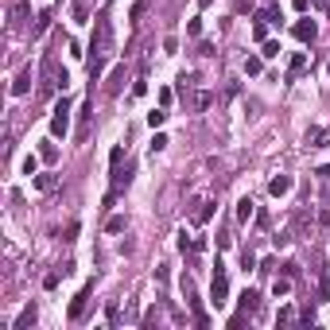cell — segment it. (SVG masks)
<instances>
[{"label": "cell", "instance_id": "obj_24", "mask_svg": "<svg viewBox=\"0 0 330 330\" xmlns=\"http://www.w3.org/2000/svg\"><path fill=\"white\" fill-rule=\"evenodd\" d=\"M264 58H280V43L276 39H264V51H260Z\"/></svg>", "mask_w": 330, "mask_h": 330}, {"label": "cell", "instance_id": "obj_25", "mask_svg": "<svg viewBox=\"0 0 330 330\" xmlns=\"http://www.w3.org/2000/svg\"><path fill=\"white\" fill-rule=\"evenodd\" d=\"M23 175H39V155H27L23 159Z\"/></svg>", "mask_w": 330, "mask_h": 330}, {"label": "cell", "instance_id": "obj_32", "mask_svg": "<svg viewBox=\"0 0 330 330\" xmlns=\"http://www.w3.org/2000/svg\"><path fill=\"white\" fill-rule=\"evenodd\" d=\"M276 322H295V311H291V307H280V315H276Z\"/></svg>", "mask_w": 330, "mask_h": 330}, {"label": "cell", "instance_id": "obj_22", "mask_svg": "<svg viewBox=\"0 0 330 330\" xmlns=\"http://www.w3.org/2000/svg\"><path fill=\"white\" fill-rule=\"evenodd\" d=\"M55 187H58L55 175H35V190H55Z\"/></svg>", "mask_w": 330, "mask_h": 330}, {"label": "cell", "instance_id": "obj_14", "mask_svg": "<svg viewBox=\"0 0 330 330\" xmlns=\"http://www.w3.org/2000/svg\"><path fill=\"white\" fill-rule=\"evenodd\" d=\"M27 16H31V4H27V0H16V4H12V23H23Z\"/></svg>", "mask_w": 330, "mask_h": 330}, {"label": "cell", "instance_id": "obj_18", "mask_svg": "<svg viewBox=\"0 0 330 330\" xmlns=\"http://www.w3.org/2000/svg\"><path fill=\"white\" fill-rule=\"evenodd\" d=\"M260 70H264V55H260V58H256V55L245 58V74H249V78H256Z\"/></svg>", "mask_w": 330, "mask_h": 330}, {"label": "cell", "instance_id": "obj_27", "mask_svg": "<svg viewBox=\"0 0 330 330\" xmlns=\"http://www.w3.org/2000/svg\"><path fill=\"white\" fill-rule=\"evenodd\" d=\"M105 319H109V326H117V322H121V307H117V303H109V311H105Z\"/></svg>", "mask_w": 330, "mask_h": 330}, {"label": "cell", "instance_id": "obj_6", "mask_svg": "<svg viewBox=\"0 0 330 330\" xmlns=\"http://www.w3.org/2000/svg\"><path fill=\"white\" fill-rule=\"evenodd\" d=\"M291 187H295V179H291V175H276L272 183H268V194L284 198V194H291Z\"/></svg>", "mask_w": 330, "mask_h": 330}, {"label": "cell", "instance_id": "obj_15", "mask_svg": "<svg viewBox=\"0 0 330 330\" xmlns=\"http://www.w3.org/2000/svg\"><path fill=\"white\" fill-rule=\"evenodd\" d=\"M27 89H31V70H23V74L16 78V82H12V93H16V97H23Z\"/></svg>", "mask_w": 330, "mask_h": 330}, {"label": "cell", "instance_id": "obj_28", "mask_svg": "<svg viewBox=\"0 0 330 330\" xmlns=\"http://www.w3.org/2000/svg\"><path fill=\"white\" fill-rule=\"evenodd\" d=\"M124 225H128V221H124V218H109V221H105V229H109V233H121Z\"/></svg>", "mask_w": 330, "mask_h": 330}, {"label": "cell", "instance_id": "obj_12", "mask_svg": "<svg viewBox=\"0 0 330 330\" xmlns=\"http://www.w3.org/2000/svg\"><path fill=\"white\" fill-rule=\"evenodd\" d=\"M31 322H35V303H27V307L20 311V319L12 322V330H27V326H31Z\"/></svg>", "mask_w": 330, "mask_h": 330}, {"label": "cell", "instance_id": "obj_35", "mask_svg": "<svg viewBox=\"0 0 330 330\" xmlns=\"http://www.w3.org/2000/svg\"><path fill=\"white\" fill-rule=\"evenodd\" d=\"M307 4H311V0H295V8H299V12H307Z\"/></svg>", "mask_w": 330, "mask_h": 330}, {"label": "cell", "instance_id": "obj_4", "mask_svg": "<svg viewBox=\"0 0 330 330\" xmlns=\"http://www.w3.org/2000/svg\"><path fill=\"white\" fill-rule=\"evenodd\" d=\"M70 132V101H66V93H62V101L55 105V117H51V136H66Z\"/></svg>", "mask_w": 330, "mask_h": 330}, {"label": "cell", "instance_id": "obj_30", "mask_svg": "<svg viewBox=\"0 0 330 330\" xmlns=\"http://www.w3.org/2000/svg\"><path fill=\"white\" fill-rule=\"evenodd\" d=\"M163 148H167V136H163V132H155V140H152V155H155V152H163Z\"/></svg>", "mask_w": 330, "mask_h": 330}, {"label": "cell", "instance_id": "obj_17", "mask_svg": "<svg viewBox=\"0 0 330 330\" xmlns=\"http://www.w3.org/2000/svg\"><path fill=\"white\" fill-rule=\"evenodd\" d=\"M272 295H276V299H287V295H291V276H284V280L276 276V284H272Z\"/></svg>", "mask_w": 330, "mask_h": 330}, {"label": "cell", "instance_id": "obj_11", "mask_svg": "<svg viewBox=\"0 0 330 330\" xmlns=\"http://www.w3.org/2000/svg\"><path fill=\"white\" fill-rule=\"evenodd\" d=\"M307 144L311 148H326L330 144V128H307Z\"/></svg>", "mask_w": 330, "mask_h": 330}, {"label": "cell", "instance_id": "obj_1", "mask_svg": "<svg viewBox=\"0 0 330 330\" xmlns=\"http://www.w3.org/2000/svg\"><path fill=\"white\" fill-rule=\"evenodd\" d=\"M113 58V16L101 12L97 27H93V43H89V82H97L105 62Z\"/></svg>", "mask_w": 330, "mask_h": 330}, {"label": "cell", "instance_id": "obj_20", "mask_svg": "<svg viewBox=\"0 0 330 330\" xmlns=\"http://www.w3.org/2000/svg\"><path fill=\"white\" fill-rule=\"evenodd\" d=\"M70 16H74V23H86V16H89V4H86V0H74Z\"/></svg>", "mask_w": 330, "mask_h": 330}, {"label": "cell", "instance_id": "obj_16", "mask_svg": "<svg viewBox=\"0 0 330 330\" xmlns=\"http://www.w3.org/2000/svg\"><path fill=\"white\" fill-rule=\"evenodd\" d=\"M256 214V202L253 198H241V202H237V221H249Z\"/></svg>", "mask_w": 330, "mask_h": 330}, {"label": "cell", "instance_id": "obj_10", "mask_svg": "<svg viewBox=\"0 0 330 330\" xmlns=\"http://www.w3.org/2000/svg\"><path fill=\"white\" fill-rule=\"evenodd\" d=\"M256 311H260V295H256L253 287L241 291V315H256Z\"/></svg>", "mask_w": 330, "mask_h": 330}, {"label": "cell", "instance_id": "obj_3", "mask_svg": "<svg viewBox=\"0 0 330 330\" xmlns=\"http://www.w3.org/2000/svg\"><path fill=\"white\" fill-rule=\"evenodd\" d=\"M225 299H229V272H225V264L218 260V264H214V284H210V303L221 307Z\"/></svg>", "mask_w": 330, "mask_h": 330}, {"label": "cell", "instance_id": "obj_2", "mask_svg": "<svg viewBox=\"0 0 330 330\" xmlns=\"http://www.w3.org/2000/svg\"><path fill=\"white\" fill-rule=\"evenodd\" d=\"M66 82H70V74H66L62 66H58V58L47 51L43 55V70H39V97H51V93H58V89H66Z\"/></svg>", "mask_w": 330, "mask_h": 330}, {"label": "cell", "instance_id": "obj_9", "mask_svg": "<svg viewBox=\"0 0 330 330\" xmlns=\"http://www.w3.org/2000/svg\"><path fill=\"white\" fill-rule=\"evenodd\" d=\"M86 299H89V284L82 287L74 299H70V311H66V315H70V319H82V311H86Z\"/></svg>", "mask_w": 330, "mask_h": 330}, {"label": "cell", "instance_id": "obj_33", "mask_svg": "<svg viewBox=\"0 0 330 330\" xmlns=\"http://www.w3.org/2000/svg\"><path fill=\"white\" fill-rule=\"evenodd\" d=\"M241 264H245V272H253V268H256V256L245 249V253H241Z\"/></svg>", "mask_w": 330, "mask_h": 330}, {"label": "cell", "instance_id": "obj_23", "mask_svg": "<svg viewBox=\"0 0 330 330\" xmlns=\"http://www.w3.org/2000/svg\"><path fill=\"white\" fill-rule=\"evenodd\" d=\"M51 20H55L51 12H39V16H35V35H43L47 27H51Z\"/></svg>", "mask_w": 330, "mask_h": 330}, {"label": "cell", "instance_id": "obj_29", "mask_svg": "<svg viewBox=\"0 0 330 330\" xmlns=\"http://www.w3.org/2000/svg\"><path fill=\"white\" fill-rule=\"evenodd\" d=\"M144 93H148V82H144V78H136V82H132V97H144Z\"/></svg>", "mask_w": 330, "mask_h": 330}, {"label": "cell", "instance_id": "obj_8", "mask_svg": "<svg viewBox=\"0 0 330 330\" xmlns=\"http://www.w3.org/2000/svg\"><path fill=\"white\" fill-rule=\"evenodd\" d=\"M121 86H124V62H117V66H113V74H109V82H105V93H113V97H117V93H121Z\"/></svg>", "mask_w": 330, "mask_h": 330}, {"label": "cell", "instance_id": "obj_13", "mask_svg": "<svg viewBox=\"0 0 330 330\" xmlns=\"http://www.w3.org/2000/svg\"><path fill=\"white\" fill-rule=\"evenodd\" d=\"M303 70H307V55L299 51V55H291V62H287V78H299Z\"/></svg>", "mask_w": 330, "mask_h": 330}, {"label": "cell", "instance_id": "obj_31", "mask_svg": "<svg viewBox=\"0 0 330 330\" xmlns=\"http://www.w3.org/2000/svg\"><path fill=\"white\" fill-rule=\"evenodd\" d=\"M190 105H194V109H206V105H210V93H194V97H190Z\"/></svg>", "mask_w": 330, "mask_h": 330}, {"label": "cell", "instance_id": "obj_19", "mask_svg": "<svg viewBox=\"0 0 330 330\" xmlns=\"http://www.w3.org/2000/svg\"><path fill=\"white\" fill-rule=\"evenodd\" d=\"M39 159H43V163H55V159H58V148H55L51 140H43V148H39Z\"/></svg>", "mask_w": 330, "mask_h": 330}, {"label": "cell", "instance_id": "obj_34", "mask_svg": "<svg viewBox=\"0 0 330 330\" xmlns=\"http://www.w3.org/2000/svg\"><path fill=\"white\" fill-rule=\"evenodd\" d=\"M253 39H260V43H264V39H268V27H264V20H260V23H256V27H253Z\"/></svg>", "mask_w": 330, "mask_h": 330}, {"label": "cell", "instance_id": "obj_21", "mask_svg": "<svg viewBox=\"0 0 330 330\" xmlns=\"http://www.w3.org/2000/svg\"><path fill=\"white\" fill-rule=\"evenodd\" d=\"M256 20H264V23H276V20H280V8H276V4H268V8H260V12H256Z\"/></svg>", "mask_w": 330, "mask_h": 330}, {"label": "cell", "instance_id": "obj_7", "mask_svg": "<svg viewBox=\"0 0 330 330\" xmlns=\"http://www.w3.org/2000/svg\"><path fill=\"white\" fill-rule=\"evenodd\" d=\"M291 31H295V39H299V43H315L319 27H315V20H299L295 27H291Z\"/></svg>", "mask_w": 330, "mask_h": 330}, {"label": "cell", "instance_id": "obj_5", "mask_svg": "<svg viewBox=\"0 0 330 330\" xmlns=\"http://www.w3.org/2000/svg\"><path fill=\"white\" fill-rule=\"evenodd\" d=\"M214 210H218V202H214V198H198V202H194V214H190V221H194V225H206V221L214 218Z\"/></svg>", "mask_w": 330, "mask_h": 330}, {"label": "cell", "instance_id": "obj_26", "mask_svg": "<svg viewBox=\"0 0 330 330\" xmlns=\"http://www.w3.org/2000/svg\"><path fill=\"white\" fill-rule=\"evenodd\" d=\"M163 121H167V113H163V109H152V113H148V124H152V128H159Z\"/></svg>", "mask_w": 330, "mask_h": 330}]
</instances>
